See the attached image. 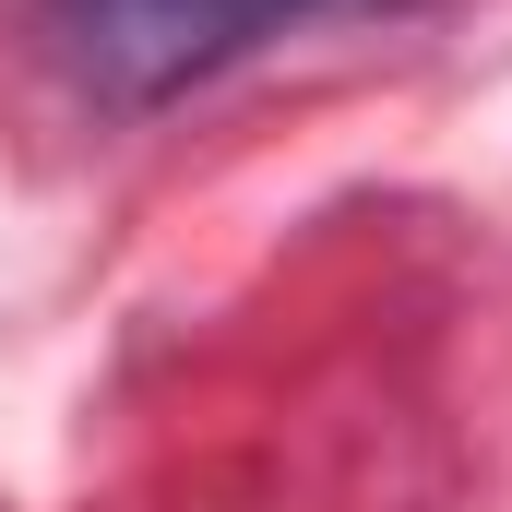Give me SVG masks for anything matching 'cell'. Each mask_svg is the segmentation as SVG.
Masks as SVG:
<instances>
[{"label": "cell", "mask_w": 512, "mask_h": 512, "mask_svg": "<svg viewBox=\"0 0 512 512\" xmlns=\"http://www.w3.org/2000/svg\"><path fill=\"white\" fill-rule=\"evenodd\" d=\"M310 0H36L48 48L72 60V84H96L108 108H155L227 60H251L262 36H286Z\"/></svg>", "instance_id": "obj_1"}]
</instances>
